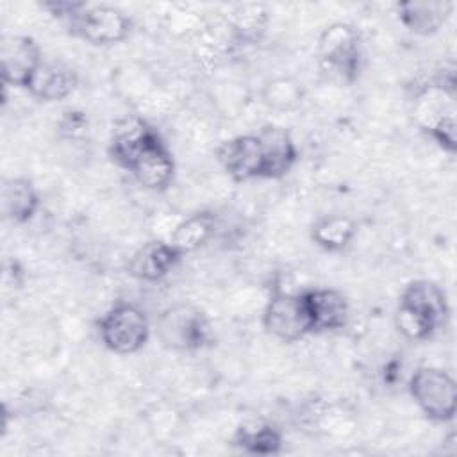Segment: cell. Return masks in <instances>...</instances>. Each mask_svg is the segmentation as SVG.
Listing matches in <instances>:
<instances>
[{"mask_svg":"<svg viewBox=\"0 0 457 457\" xmlns=\"http://www.w3.org/2000/svg\"><path fill=\"white\" fill-rule=\"evenodd\" d=\"M227 23L230 30L241 39H252L266 25V12L261 5H241L232 14H228Z\"/></svg>","mask_w":457,"mask_h":457,"instance_id":"22","label":"cell"},{"mask_svg":"<svg viewBox=\"0 0 457 457\" xmlns=\"http://www.w3.org/2000/svg\"><path fill=\"white\" fill-rule=\"evenodd\" d=\"M262 102L277 112H293L302 105L303 89L291 77H275L262 87Z\"/></svg>","mask_w":457,"mask_h":457,"instance_id":"21","label":"cell"},{"mask_svg":"<svg viewBox=\"0 0 457 457\" xmlns=\"http://www.w3.org/2000/svg\"><path fill=\"white\" fill-rule=\"evenodd\" d=\"M41 61V50L32 37L20 34L2 36L0 62L4 84L25 87Z\"/></svg>","mask_w":457,"mask_h":457,"instance_id":"10","label":"cell"},{"mask_svg":"<svg viewBox=\"0 0 457 457\" xmlns=\"http://www.w3.org/2000/svg\"><path fill=\"white\" fill-rule=\"evenodd\" d=\"M216 159L236 182L262 179L264 159L257 134H241L223 141L216 148Z\"/></svg>","mask_w":457,"mask_h":457,"instance_id":"9","label":"cell"},{"mask_svg":"<svg viewBox=\"0 0 457 457\" xmlns=\"http://www.w3.org/2000/svg\"><path fill=\"white\" fill-rule=\"evenodd\" d=\"M448 298L437 282L418 278L402 289L395 312V323L405 337L414 341L430 339L448 323Z\"/></svg>","mask_w":457,"mask_h":457,"instance_id":"1","label":"cell"},{"mask_svg":"<svg viewBox=\"0 0 457 457\" xmlns=\"http://www.w3.org/2000/svg\"><path fill=\"white\" fill-rule=\"evenodd\" d=\"M157 136L155 129L150 127L143 118L132 114L118 120L112 127L111 141H109V155L111 159L129 170L134 159L141 154V150Z\"/></svg>","mask_w":457,"mask_h":457,"instance_id":"12","label":"cell"},{"mask_svg":"<svg viewBox=\"0 0 457 457\" xmlns=\"http://www.w3.org/2000/svg\"><path fill=\"white\" fill-rule=\"evenodd\" d=\"M161 345L175 352H195L212 343L207 314L193 303H175L164 309L155 323Z\"/></svg>","mask_w":457,"mask_h":457,"instance_id":"2","label":"cell"},{"mask_svg":"<svg viewBox=\"0 0 457 457\" xmlns=\"http://www.w3.org/2000/svg\"><path fill=\"white\" fill-rule=\"evenodd\" d=\"M257 136L264 159L262 179L284 177L298 159V150L291 134L284 127L266 125L257 132Z\"/></svg>","mask_w":457,"mask_h":457,"instance_id":"14","label":"cell"},{"mask_svg":"<svg viewBox=\"0 0 457 457\" xmlns=\"http://www.w3.org/2000/svg\"><path fill=\"white\" fill-rule=\"evenodd\" d=\"M316 54L320 62L343 80H355L361 70V36L350 23L336 21L323 29Z\"/></svg>","mask_w":457,"mask_h":457,"instance_id":"5","label":"cell"},{"mask_svg":"<svg viewBox=\"0 0 457 457\" xmlns=\"http://www.w3.org/2000/svg\"><path fill=\"white\" fill-rule=\"evenodd\" d=\"M214 232V216L211 212H196L179 221L168 241L180 253H189L200 248Z\"/></svg>","mask_w":457,"mask_h":457,"instance_id":"18","label":"cell"},{"mask_svg":"<svg viewBox=\"0 0 457 457\" xmlns=\"http://www.w3.org/2000/svg\"><path fill=\"white\" fill-rule=\"evenodd\" d=\"M127 171H130L143 187L152 191H162L171 184L175 162L159 134L141 150Z\"/></svg>","mask_w":457,"mask_h":457,"instance_id":"11","label":"cell"},{"mask_svg":"<svg viewBox=\"0 0 457 457\" xmlns=\"http://www.w3.org/2000/svg\"><path fill=\"white\" fill-rule=\"evenodd\" d=\"M232 445L248 453L273 455L282 448V434L270 423H248L236 430Z\"/></svg>","mask_w":457,"mask_h":457,"instance_id":"20","label":"cell"},{"mask_svg":"<svg viewBox=\"0 0 457 457\" xmlns=\"http://www.w3.org/2000/svg\"><path fill=\"white\" fill-rule=\"evenodd\" d=\"M70 23L75 36L96 46L121 43L132 27L130 18L112 5H86Z\"/></svg>","mask_w":457,"mask_h":457,"instance_id":"6","label":"cell"},{"mask_svg":"<svg viewBox=\"0 0 457 457\" xmlns=\"http://www.w3.org/2000/svg\"><path fill=\"white\" fill-rule=\"evenodd\" d=\"M398 20L416 36H434L448 21L453 4L448 0H407L396 5Z\"/></svg>","mask_w":457,"mask_h":457,"instance_id":"13","label":"cell"},{"mask_svg":"<svg viewBox=\"0 0 457 457\" xmlns=\"http://www.w3.org/2000/svg\"><path fill=\"white\" fill-rule=\"evenodd\" d=\"M309 332H332L350 320L346 296L332 287H311L298 293Z\"/></svg>","mask_w":457,"mask_h":457,"instance_id":"7","label":"cell"},{"mask_svg":"<svg viewBox=\"0 0 457 457\" xmlns=\"http://www.w3.org/2000/svg\"><path fill=\"white\" fill-rule=\"evenodd\" d=\"M0 202L5 218L14 223H25L39 209V193L29 179H7L2 186Z\"/></svg>","mask_w":457,"mask_h":457,"instance_id":"17","label":"cell"},{"mask_svg":"<svg viewBox=\"0 0 457 457\" xmlns=\"http://www.w3.org/2000/svg\"><path fill=\"white\" fill-rule=\"evenodd\" d=\"M180 257L170 241L154 239L134 252L129 261V273L139 280L157 282L175 268Z\"/></svg>","mask_w":457,"mask_h":457,"instance_id":"16","label":"cell"},{"mask_svg":"<svg viewBox=\"0 0 457 457\" xmlns=\"http://www.w3.org/2000/svg\"><path fill=\"white\" fill-rule=\"evenodd\" d=\"M357 234V225L352 218L332 214L318 220L311 228V239L327 252L345 250Z\"/></svg>","mask_w":457,"mask_h":457,"instance_id":"19","label":"cell"},{"mask_svg":"<svg viewBox=\"0 0 457 457\" xmlns=\"http://www.w3.org/2000/svg\"><path fill=\"white\" fill-rule=\"evenodd\" d=\"M150 332L152 327L146 312L130 302L112 305L98 321L104 346L120 355L139 352L146 345Z\"/></svg>","mask_w":457,"mask_h":457,"instance_id":"3","label":"cell"},{"mask_svg":"<svg viewBox=\"0 0 457 457\" xmlns=\"http://www.w3.org/2000/svg\"><path fill=\"white\" fill-rule=\"evenodd\" d=\"M262 327L284 343H295L309 334L300 295L275 291L262 311Z\"/></svg>","mask_w":457,"mask_h":457,"instance_id":"8","label":"cell"},{"mask_svg":"<svg viewBox=\"0 0 457 457\" xmlns=\"http://www.w3.org/2000/svg\"><path fill=\"white\" fill-rule=\"evenodd\" d=\"M75 84L77 75L70 66L43 59L23 89L41 102H59L71 95Z\"/></svg>","mask_w":457,"mask_h":457,"instance_id":"15","label":"cell"},{"mask_svg":"<svg viewBox=\"0 0 457 457\" xmlns=\"http://www.w3.org/2000/svg\"><path fill=\"white\" fill-rule=\"evenodd\" d=\"M409 395L432 421H452L457 411V384L443 368L421 366L409 378Z\"/></svg>","mask_w":457,"mask_h":457,"instance_id":"4","label":"cell"}]
</instances>
